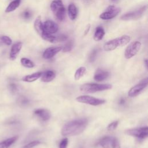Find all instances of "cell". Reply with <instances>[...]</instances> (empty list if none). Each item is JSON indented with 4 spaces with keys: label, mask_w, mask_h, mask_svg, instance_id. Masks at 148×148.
<instances>
[{
    "label": "cell",
    "mask_w": 148,
    "mask_h": 148,
    "mask_svg": "<svg viewBox=\"0 0 148 148\" xmlns=\"http://www.w3.org/2000/svg\"><path fill=\"white\" fill-rule=\"evenodd\" d=\"M87 124L88 121L86 119L69 121L62 127L61 135L64 136H72L79 135L84 131Z\"/></svg>",
    "instance_id": "obj_1"
},
{
    "label": "cell",
    "mask_w": 148,
    "mask_h": 148,
    "mask_svg": "<svg viewBox=\"0 0 148 148\" xmlns=\"http://www.w3.org/2000/svg\"><path fill=\"white\" fill-rule=\"evenodd\" d=\"M131 40L130 36L123 35L106 42L103 45V49L106 51H112L119 47H121L128 44Z\"/></svg>",
    "instance_id": "obj_2"
},
{
    "label": "cell",
    "mask_w": 148,
    "mask_h": 148,
    "mask_svg": "<svg viewBox=\"0 0 148 148\" xmlns=\"http://www.w3.org/2000/svg\"><path fill=\"white\" fill-rule=\"evenodd\" d=\"M112 86L110 84H97L85 83L80 87V90L83 93H94L112 88Z\"/></svg>",
    "instance_id": "obj_3"
},
{
    "label": "cell",
    "mask_w": 148,
    "mask_h": 148,
    "mask_svg": "<svg viewBox=\"0 0 148 148\" xmlns=\"http://www.w3.org/2000/svg\"><path fill=\"white\" fill-rule=\"evenodd\" d=\"M146 6H143L136 10L128 12L123 14L121 16L120 18L121 20L124 21L138 20L142 17L145 12L146 10Z\"/></svg>",
    "instance_id": "obj_4"
},
{
    "label": "cell",
    "mask_w": 148,
    "mask_h": 148,
    "mask_svg": "<svg viewBox=\"0 0 148 148\" xmlns=\"http://www.w3.org/2000/svg\"><path fill=\"white\" fill-rule=\"evenodd\" d=\"M76 100L79 102L86 103L92 106H98L106 102V101L103 99L97 98L90 95H81L77 97L76 98Z\"/></svg>",
    "instance_id": "obj_5"
},
{
    "label": "cell",
    "mask_w": 148,
    "mask_h": 148,
    "mask_svg": "<svg viewBox=\"0 0 148 148\" xmlns=\"http://www.w3.org/2000/svg\"><path fill=\"white\" fill-rule=\"evenodd\" d=\"M141 47V43L139 41H134L131 43L125 49L124 57L127 59H130L135 56Z\"/></svg>",
    "instance_id": "obj_6"
},
{
    "label": "cell",
    "mask_w": 148,
    "mask_h": 148,
    "mask_svg": "<svg viewBox=\"0 0 148 148\" xmlns=\"http://www.w3.org/2000/svg\"><path fill=\"white\" fill-rule=\"evenodd\" d=\"M125 133L128 135L132 136L141 139H144L147 137L148 128L147 126H145L140 128H132L127 130Z\"/></svg>",
    "instance_id": "obj_7"
},
{
    "label": "cell",
    "mask_w": 148,
    "mask_h": 148,
    "mask_svg": "<svg viewBox=\"0 0 148 148\" xmlns=\"http://www.w3.org/2000/svg\"><path fill=\"white\" fill-rule=\"evenodd\" d=\"M120 9L119 7L114 5H110L106 8L104 12L100 14L99 17L104 20H111L114 18L120 13Z\"/></svg>",
    "instance_id": "obj_8"
},
{
    "label": "cell",
    "mask_w": 148,
    "mask_h": 148,
    "mask_svg": "<svg viewBox=\"0 0 148 148\" xmlns=\"http://www.w3.org/2000/svg\"><path fill=\"white\" fill-rule=\"evenodd\" d=\"M147 78L145 79L139 83L131 87L128 92V95L130 97H135L140 94L147 86Z\"/></svg>",
    "instance_id": "obj_9"
},
{
    "label": "cell",
    "mask_w": 148,
    "mask_h": 148,
    "mask_svg": "<svg viewBox=\"0 0 148 148\" xmlns=\"http://www.w3.org/2000/svg\"><path fill=\"white\" fill-rule=\"evenodd\" d=\"M43 31L45 34H53L58 31V25L54 21L48 20L43 24Z\"/></svg>",
    "instance_id": "obj_10"
},
{
    "label": "cell",
    "mask_w": 148,
    "mask_h": 148,
    "mask_svg": "<svg viewBox=\"0 0 148 148\" xmlns=\"http://www.w3.org/2000/svg\"><path fill=\"white\" fill-rule=\"evenodd\" d=\"M62 47L61 46L49 47L44 51L43 53V57L45 59H50L53 58L58 52L62 50Z\"/></svg>",
    "instance_id": "obj_11"
},
{
    "label": "cell",
    "mask_w": 148,
    "mask_h": 148,
    "mask_svg": "<svg viewBox=\"0 0 148 148\" xmlns=\"http://www.w3.org/2000/svg\"><path fill=\"white\" fill-rule=\"evenodd\" d=\"M22 43L21 42H17L14 43L11 47L10 54H9V58L11 60H14L18 53H20L21 48H22Z\"/></svg>",
    "instance_id": "obj_12"
},
{
    "label": "cell",
    "mask_w": 148,
    "mask_h": 148,
    "mask_svg": "<svg viewBox=\"0 0 148 148\" xmlns=\"http://www.w3.org/2000/svg\"><path fill=\"white\" fill-rule=\"evenodd\" d=\"M34 114L43 121H47L50 118L49 111L45 109H38L34 111Z\"/></svg>",
    "instance_id": "obj_13"
},
{
    "label": "cell",
    "mask_w": 148,
    "mask_h": 148,
    "mask_svg": "<svg viewBox=\"0 0 148 148\" xmlns=\"http://www.w3.org/2000/svg\"><path fill=\"white\" fill-rule=\"evenodd\" d=\"M109 72L101 69H98L95 72L94 79L97 82H102L109 76Z\"/></svg>",
    "instance_id": "obj_14"
},
{
    "label": "cell",
    "mask_w": 148,
    "mask_h": 148,
    "mask_svg": "<svg viewBox=\"0 0 148 148\" xmlns=\"http://www.w3.org/2000/svg\"><path fill=\"white\" fill-rule=\"evenodd\" d=\"M56 77V73L54 71L48 70L43 73H42L41 75L40 80L43 82L48 83L52 81Z\"/></svg>",
    "instance_id": "obj_15"
},
{
    "label": "cell",
    "mask_w": 148,
    "mask_h": 148,
    "mask_svg": "<svg viewBox=\"0 0 148 148\" xmlns=\"http://www.w3.org/2000/svg\"><path fill=\"white\" fill-rule=\"evenodd\" d=\"M42 74V72H38L34 73L32 74L24 76L22 78V80L25 82H33L38 80L39 78H40L41 77Z\"/></svg>",
    "instance_id": "obj_16"
},
{
    "label": "cell",
    "mask_w": 148,
    "mask_h": 148,
    "mask_svg": "<svg viewBox=\"0 0 148 148\" xmlns=\"http://www.w3.org/2000/svg\"><path fill=\"white\" fill-rule=\"evenodd\" d=\"M34 28L36 32L41 36L43 34V23H42L40 16H38L34 21Z\"/></svg>",
    "instance_id": "obj_17"
},
{
    "label": "cell",
    "mask_w": 148,
    "mask_h": 148,
    "mask_svg": "<svg viewBox=\"0 0 148 148\" xmlns=\"http://www.w3.org/2000/svg\"><path fill=\"white\" fill-rule=\"evenodd\" d=\"M68 13L71 20H74L76 19L77 16V9L75 4H69L68 8Z\"/></svg>",
    "instance_id": "obj_18"
},
{
    "label": "cell",
    "mask_w": 148,
    "mask_h": 148,
    "mask_svg": "<svg viewBox=\"0 0 148 148\" xmlns=\"http://www.w3.org/2000/svg\"><path fill=\"white\" fill-rule=\"evenodd\" d=\"M18 139L17 136H14L0 142V148H9Z\"/></svg>",
    "instance_id": "obj_19"
},
{
    "label": "cell",
    "mask_w": 148,
    "mask_h": 148,
    "mask_svg": "<svg viewBox=\"0 0 148 148\" xmlns=\"http://www.w3.org/2000/svg\"><path fill=\"white\" fill-rule=\"evenodd\" d=\"M104 35H105V31L103 28L101 26H98L95 29L94 35V39L95 41L101 40L103 38Z\"/></svg>",
    "instance_id": "obj_20"
},
{
    "label": "cell",
    "mask_w": 148,
    "mask_h": 148,
    "mask_svg": "<svg viewBox=\"0 0 148 148\" xmlns=\"http://www.w3.org/2000/svg\"><path fill=\"white\" fill-rule=\"evenodd\" d=\"M112 138L108 136L102 138L99 141L100 145L103 148H111Z\"/></svg>",
    "instance_id": "obj_21"
},
{
    "label": "cell",
    "mask_w": 148,
    "mask_h": 148,
    "mask_svg": "<svg viewBox=\"0 0 148 148\" xmlns=\"http://www.w3.org/2000/svg\"><path fill=\"white\" fill-rule=\"evenodd\" d=\"M21 0H14L12 1L5 9V12L9 13L16 10L20 5Z\"/></svg>",
    "instance_id": "obj_22"
},
{
    "label": "cell",
    "mask_w": 148,
    "mask_h": 148,
    "mask_svg": "<svg viewBox=\"0 0 148 148\" xmlns=\"http://www.w3.org/2000/svg\"><path fill=\"white\" fill-rule=\"evenodd\" d=\"M63 6L64 5L62 0H54L50 4V9L51 11L54 13L58 9Z\"/></svg>",
    "instance_id": "obj_23"
},
{
    "label": "cell",
    "mask_w": 148,
    "mask_h": 148,
    "mask_svg": "<svg viewBox=\"0 0 148 148\" xmlns=\"http://www.w3.org/2000/svg\"><path fill=\"white\" fill-rule=\"evenodd\" d=\"M86 73V68L84 66H81L75 72L74 77L76 80H78L81 79Z\"/></svg>",
    "instance_id": "obj_24"
},
{
    "label": "cell",
    "mask_w": 148,
    "mask_h": 148,
    "mask_svg": "<svg viewBox=\"0 0 148 148\" xmlns=\"http://www.w3.org/2000/svg\"><path fill=\"white\" fill-rule=\"evenodd\" d=\"M54 14H56L57 18L59 21H63L64 20L65 16V8H64V6H62L59 9H58L54 13Z\"/></svg>",
    "instance_id": "obj_25"
},
{
    "label": "cell",
    "mask_w": 148,
    "mask_h": 148,
    "mask_svg": "<svg viewBox=\"0 0 148 148\" xmlns=\"http://www.w3.org/2000/svg\"><path fill=\"white\" fill-rule=\"evenodd\" d=\"M20 62L21 65L25 68H34L35 66L34 63L31 60H30L27 58H25V57L22 58L20 60Z\"/></svg>",
    "instance_id": "obj_26"
},
{
    "label": "cell",
    "mask_w": 148,
    "mask_h": 148,
    "mask_svg": "<svg viewBox=\"0 0 148 148\" xmlns=\"http://www.w3.org/2000/svg\"><path fill=\"white\" fill-rule=\"evenodd\" d=\"M0 40L2 45H10L12 43V39L8 36L6 35H0Z\"/></svg>",
    "instance_id": "obj_27"
},
{
    "label": "cell",
    "mask_w": 148,
    "mask_h": 148,
    "mask_svg": "<svg viewBox=\"0 0 148 148\" xmlns=\"http://www.w3.org/2000/svg\"><path fill=\"white\" fill-rule=\"evenodd\" d=\"M73 46V42L72 40H70L68 43H66L64 47H62V50L63 52H69L72 49Z\"/></svg>",
    "instance_id": "obj_28"
},
{
    "label": "cell",
    "mask_w": 148,
    "mask_h": 148,
    "mask_svg": "<svg viewBox=\"0 0 148 148\" xmlns=\"http://www.w3.org/2000/svg\"><path fill=\"white\" fill-rule=\"evenodd\" d=\"M32 12L29 9L24 10L21 13V17L24 20H29L32 17Z\"/></svg>",
    "instance_id": "obj_29"
},
{
    "label": "cell",
    "mask_w": 148,
    "mask_h": 148,
    "mask_svg": "<svg viewBox=\"0 0 148 148\" xmlns=\"http://www.w3.org/2000/svg\"><path fill=\"white\" fill-rule=\"evenodd\" d=\"M119 124V121L116 120V121H114L113 122H112L111 123H110L108 127H107V130L109 131H112L113 130H114L117 125Z\"/></svg>",
    "instance_id": "obj_30"
},
{
    "label": "cell",
    "mask_w": 148,
    "mask_h": 148,
    "mask_svg": "<svg viewBox=\"0 0 148 148\" xmlns=\"http://www.w3.org/2000/svg\"><path fill=\"white\" fill-rule=\"evenodd\" d=\"M40 143V142L39 140H34L24 145L23 146V148H32L36 146H38Z\"/></svg>",
    "instance_id": "obj_31"
},
{
    "label": "cell",
    "mask_w": 148,
    "mask_h": 148,
    "mask_svg": "<svg viewBox=\"0 0 148 148\" xmlns=\"http://www.w3.org/2000/svg\"><path fill=\"white\" fill-rule=\"evenodd\" d=\"M97 54H98V50L97 49H94L92 51V52L91 53V54L90 55V57H89L90 62H93L95 60Z\"/></svg>",
    "instance_id": "obj_32"
},
{
    "label": "cell",
    "mask_w": 148,
    "mask_h": 148,
    "mask_svg": "<svg viewBox=\"0 0 148 148\" xmlns=\"http://www.w3.org/2000/svg\"><path fill=\"white\" fill-rule=\"evenodd\" d=\"M18 103L20 105L25 106L29 103V100L24 97H21L18 99Z\"/></svg>",
    "instance_id": "obj_33"
},
{
    "label": "cell",
    "mask_w": 148,
    "mask_h": 148,
    "mask_svg": "<svg viewBox=\"0 0 148 148\" xmlns=\"http://www.w3.org/2000/svg\"><path fill=\"white\" fill-rule=\"evenodd\" d=\"M111 148H120L119 142L117 138L114 137L112 138Z\"/></svg>",
    "instance_id": "obj_34"
},
{
    "label": "cell",
    "mask_w": 148,
    "mask_h": 148,
    "mask_svg": "<svg viewBox=\"0 0 148 148\" xmlns=\"http://www.w3.org/2000/svg\"><path fill=\"white\" fill-rule=\"evenodd\" d=\"M68 144V139L66 138L62 139L59 144V148H66Z\"/></svg>",
    "instance_id": "obj_35"
},
{
    "label": "cell",
    "mask_w": 148,
    "mask_h": 148,
    "mask_svg": "<svg viewBox=\"0 0 148 148\" xmlns=\"http://www.w3.org/2000/svg\"><path fill=\"white\" fill-rule=\"evenodd\" d=\"M9 90L12 91V92L14 93L15 92H16L17 90V86L14 84V83H10L9 85Z\"/></svg>",
    "instance_id": "obj_36"
},
{
    "label": "cell",
    "mask_w": 148,
    "mask_h": 148,
    "mask_svg": "<svg viewBox=\"0 0 148 148\" xmlns=\"http://www.w3.org/2000/svg\"><path fill=\"white\" fill-rule=\"evenodd\" d=\"M125 99H124V98H120V99H119V102H118V103H119V105H123L125 104Z\"/></svg>",
    "instance_id": "obj_37"
},
{
    "label": "cell",
    "mask_w": 148,
    "mask_h": 148,
    "mask_svg": "<svg viewBox=\"0 0 148 148\" xmlns=\"http://www.w3.org/2000/svg\"><path fill=\"white\" fill-rule=\"evenodd\" d=\"M90 28V25H88L87 26V27L86 28V29L85 31H84V35H86V34L88 33V32L89 31Z\"/></svg>",
    "instance_id": "obj_38"
},
{
    "label": "cell",
    "mask_w": 148,
    "mask_h": 148,
    "mask_svg": "<svg viewBox=\"0 0 148 148\" xmlns=\"http://www.w3.org/2000/svg\"><path fill=\"white\" fill-rule=\"evenodd\" d=\"M145 63L146 67V68H147V59L145 60Z\"/></svg>",
    "instance_id": "obj_39"
},
{
    "label": "cell",
    "mask_w": 148,
    "mask_h": 148,
    "mask_svg": "<svg viewBox=\"0 0 148 148\" xmlns=\"http://www.w3.org/2000/svg\"><path fill=\"white\" fill-rule=\"evenodd\" d=\"M112 2H114V3H117V2H119V0H110Z\"/></svg>",
    "instance_id": "obj_40"
}]
</instances>
